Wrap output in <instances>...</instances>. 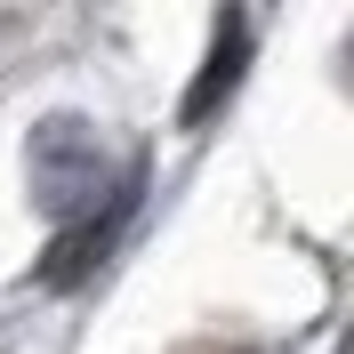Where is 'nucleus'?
Listing matches in <instances>:
<instances>
[{
  "instance_id": "nucleus-1",
  "label": "nucleus",
  "mask_w": 354,
  "mask_h": 354,
  "mask_svg": "<svg viewBox=\"0 0 354 354\" xmlns=\"http://www.w3.org/2000/svg\"><path fill=\"white\" fill-rule=\"evenodd\" d=\"M32 194H41L57 218H65L73 201L97 194V153H88L81 121H48V129L32 137Z\"/></svg>"
},
{
  "instance_id": "nucleus-2",
  "label": "nucleus",
  "mask_w": 354,
  "mask_h": 354,
  "mask_svg": "<svg viewBox=\"0 0 354 354\" xmlns=\"http://www.w3.org/2000/svg\"><path fill=\"white\" fill-rule=\"evenodd\" d=\"M242 65H250V24L242 17H218V41H209V65H201L194 97H185V129H201L209 113L242 88Z\"/></svg>"
}]
</instances>
